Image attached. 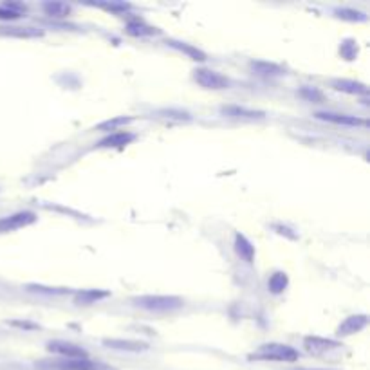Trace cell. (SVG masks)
I'll list each match as a JSON object with an SVG mask.
<instances>
[{
    "instance_id": "6da1fadb",
    "label": "cell",
    "mask_w": 370,
    "mask_h": 370,
    "mask_svg": "<svg viewBox=\"0 0 370 370\" xmlns=\"http://www.w3.org/2000/svg\"><path fill=\"white\" fill-rule=\"evenodd\" d=\"M136 307H141L150 313H170L176 309L183 307L185 300L172 294H145L132 300Z\"/></svg>"
},
{
    "instance_id": "7a4b0ae2",
    "label": "cell",
    "mask_w": 370,
    "mask_h": 370,
    "mask_svg": "<svg viewBox=\"0 0 370 370\" xmlns=\"http://www.w3.org/2000/svg\"><path fill=\"white\" fill-rule=\"evenodd\" d=\"M300 354L296 349L285 345V343H266V345L258 347L249 356V360L256 361H284V363H293L298 361Z\"/></svg>"
},
{
    "instance_id": "3957f363",
    "label": "cell",
    "mask_w": 370,
    "mask_h": 370,
    "mask_svg": "<svg viewBox=\"0 0 370 370\" xmlns=\"http://www.w3.org/2000/svg\"><path fill=\"white\" fill-rule=\"evenodd\" d=\"M194 78L195 81H197L201 87H205V89L220 90L229 87L228 78L223 76L220 72L214 71V69H205V67H203V69H195Z\"/></svg>"
},
{
    "instance_id": "277c9868",
    "label": "cell",
    "mask_w": 370,
    "mask_h": 370,
    "mask_svg": "<svg viewBox=\"0 0 370 370\" xmlns=\"http://www.w3.org/2000/svg\"><path fill=\"white\" fill-rule=\"evenodd\" d=\"M49 370H112L107 365H101L98 361H92L89 358H80V360H63L54 361V363H48L43 365Z\"/></svg>"
},
{
    "instance_id": "5b68a950",
    "label": "cell",
    "mask_w": 370,
    "mask_h": 370,
    "mask_svg": "<svg viewBox=\"0 0 370 370\" xmlns=\"http://www.w3.org/2000/svg\"><path fill=\"white\" fill-rule=\"evenodd\" d=\"M48 351L52 352V354L62 356L63 360H80V358H89L87 356L85 349H81L80 345H74V343L62 342V340H54V342H49Z\"/></svg>"
},
{
    "instance_id": "8992f818",
    "label": "cell",
    "mask_w": 370,
    "mask_h": 370,
    "mask_svg": "<svg viewBox=\"0 0 370 370\" xmlns=\"http://www.w3.org/2000/svg\"><path fill=\"white\" fill-rule=\"evenodd\" d=\"M34 220H37V215L33 212H20V214L8 215V217L0 218V233L25 228V226H31Z\"/></svg>"
},
{
    "instance_id": "52a82bcc",
    "label": "cell",
    "mask_w": 370,
    "mask_h": 370,
    "mask_svg": "<svg viewBox=\"0 0 370 370\" xmlns=\"http://www.w3.org/2000/svg\"><path fill=\"white\" fill-rule=\"evenodd\" d=\"M369 325V316L367 314H354V316H349L345 322L338 327V336H352V334H358L363 329Z\"/></svg>"
},
{
    "instance_id": "ba28073f",
    "label": "cell",
    "mask_w": 370,
    "mask_h": 370,
    "mask_svg": "<svg viewBox=\"0 0 370 370\" xmlns=\"http://www.w3.org/2000/svg\"><path fill=\"white\" fill-rule=\"evenodd\" d=\"M316 118L323 119V121H329V123L334 125H345V127H358V125H363L367 127L365 119H360L356 116H349V114H336V112H318Z\"/></svg>"
},
{
    "instance_id": "9c48e42d",
    "label": "cell",
    "mask_w": 370,
    "mask_h": 370,
    "mask_svg": "<svg viewBox=\"0 0 370 370\" xmlns=\"http://www.w3.org/2000/svg\"><path fill=\"white\" fill-rule=\"evenodd\" d=\"M304 347L309 352H313V354H322V352H327V351H331V349L340 347V342H336V340H327V338H320V336H307L304 340Z\"/></svg>"
},
{
    "instance_id": "30bf717a",
    "label": "cell",
    "mask_w": 370,
    "mask_h": 370,
    "mask_svg": "<svg viewBox=\"0 0 370 370\" xmlns=\"http://www.w3.org/2000/svg\"><path fill=\"white\" fill-rule=\"evenodd\" d=\"M103 345L114 351H127V352H143L148 351V343L145 342H134V340H103Z\"/></svg>"
},
{
    "instance_id": "8fae6325",
    "label": "cell",
    "mask_w": 370,
    "mask_h": 370,
    "mask_svg": "<svg viewBox=\"0 0 370 370\" xmlns=\"http://www.w3.org/2000/svg\"><path fill=\"white\" fill-rule=\"evenodd\" d=\"M235 251H237V255L240 256L243 260H246L247 264H251V262L255 260V246L247 240V237L243 235V233H237V235H235Z\"/></svg>"
},
{
    "instance_id": "7c38bea8",
    "label": "cell",
    "mask_w": 370,
    "mask_h": 370,
    "mask_svg": "<svg viewBox=\"0 0 370 370\" xmlns=\"http://www.w3.org/2000/svg\"><path fill=\"white\" fill-rule=\"evenodd\" d=\"M332 87L336 90H342V92H347V94H354V96H363L369 92V87L361 81H354V80H334L332 81Z\"/></svg>"
},
{
    "instance_id": "4fadbf2b",
    "label": "cell",
    "mask_w": 370,
    "mask_h": 370,
    "mask_svg": "<svg viewBox=\"0 0 370 370\" xmlns=\"http://www.w3.org/2000/svg\"><path fill=\"white\" fill-rule=\"evenodd\" d=\"M249 67L253 69V72L255 74H258V76H280L282 72H284V69H282L280 65H276V63H271V62H251L249 63Z\"/></svg>"
},
{
    "instance_id": "5bb4252c",
    "label": "cell",
    "mask_w": 370,
    "mask_h": 370,
    "mask_svg": "<svg viewBox=\"0 0 370 370\" xmlns=\"http://www.w3.org/2000/svg\"><path fill=\"white\" fill-rule=\"evenodd\" d=\"M0 34L17 37V39H37V37H42L43 33L33 28H0Z\"/></svg>"
},
{
    "instance_id": "9a60e30c",
    "label": "cell",
    "mask_w": 370,
    "mask_h": 370,
    "mask_svg": "<svg viewBox=\"0 0 370 370\" xmlns=\"http://www.w3.org/2000/svg\"><path fill=\"white\" fill-rule=\"evenodd\" d=\"M43 13L52 17V19H65L71 14V6L63 4V2H45Z\"/></svg>"
},
{
    "instance_id": "2e32d148",
    "label": "cell",
    "mask_w": 370,
    "mask_h": 370,
    "mask_svg": "<svg viewBox=\"0 0 370 370\" xmlns=\"http://www.w3.org/2000/svg\"><path fill=\"white\" fill-rule=\"evenodd\" d=\"M134 136L130 132H116L110 134L109 138H105L100 141L101 148H110V147H125L128 143L132 141Z\"/></svg>"
},
{
    "instance_id": "e0dca14e",
    "label": "cell",
    "mask_w": 370,
    "mask_h": 370,
    "mask_svg": "<svg viewBox=\"0 0 370 370\" xmlns=\"http://www.w3.org/2000/svg\"><path fill=\"white\" fill-rule=\"evenodd\" d=\"M287 285H289V278L285 275L284 271H276L273 275L269 276V282H267V287L273 294H280L287 289Z\"/></svg>"
},
{
    "instance_id": "ac0fdd59",
    "label": "cell",
    "mask_w": 370,
    "mask_h": 370,
    "mask_svg": "<svg viewBox=\"0 0 370 370\" xmlns=\"http://www.w3.org/2000/svg\"><path fill=\"white\" fill-rule=\"evenodd\" d=\"M223 114L233 116V118H262L264 112L262 110L244 109V107H223Z\"/></svg>"
},
{
    "instance_id": "d6986e66",
    "label": "cell",
    "mask_w": 370,
    "mask_h": 370,
    "mask_svg": "<svg viewBox=\"0 0 370 370\" xmlns=\"http://www.w3.org/2000/svg\"><path fill=\"white\" fill-rule=\"evenodd\" d=\"M105 296H109L107 291H83L76 296V302L78 304H94V302L105 298Z\"/></svg>"
},
{
    "instance_id": "ffe728a7",
    "label": "cell",
    "mask_w": 370,
    "mask_h": 370,
    "mask_svg": "<svg viewBox=\"0 0 370 370\" xmlns=\"http://www.w3.org/2000/svg\"><path fill=\"white\" fill-rule=\"evenodd\" d=\"M338 19L342 20H351V22H363L367 19L365 14L361 13V11L356 10H349V8H343V10H336Z\"/></svg>"
},
{
    "instance_id": "44dd1931",
    "label": "cell",
    "mask_w": 370,
    "mask_h": 370,
    "mask_svg": "<svg viewBox=\"0 0 370 370\" xmlns=\"http://www.w3.org/2000/svg\"><path fill=\"white\" fill-rule=\"evenodd\" d=\"M300 94L304 96V98H307V100L316 101V103L323 100L322 92H320V90H316V89H311V87H305V89H302V92H300Z\"/></svg>"
},
{
    "instance_id": "7402d4cb",
    "label": "cell",
    "mask_w": 370,
    "mask_h": 370,
    "mask_svg": "<svg viewBox=\"0 0 370 370\" xmlns=\"http://www.w3.org/2000/svg\"><path fill=\"white\" fill-rule=\"evenodd\" d=\"M128 33L130 34H152V33H156V31L150 28H145L143 24H128Z\"/></svg>"
},
{
    "instance_id": "603a6c76",
    "label": "cell",
    "mask_w": 370,
    "mask_h": 370,
    "mask_svg": "<svg viewBox=\"0 0 370 370\" xmlns=\"http://www.w3.org/2000/svg\"><path fill=\"white\" fill-rule=\"evenodd\" d=\"M22 14L17 13V11H11L10 8H6V6H0V20H17L20 19Z\"/></svg>"
},
{
    "instance_id": "cb8c5ba5",
    "label": "cell",
    "mask_w": 370,
    "mask_h": 370,
    "mask_svg": "<svg viewBox=\"0 0 370 370\" xmlns=\"http://www.w3.org/2000/svg\"><path fill=\"white\" fill-rule=\"evenodd\" d=\"M130 121H132L130 118H116V119H112V121H105V123H101L100 128H116V127H119V125L130 123Z\"/></svg>"
},
{
    "instance_id": "d4e9b609",
    "label": "cell",
    "mask_w": 370,
    "mask_h": 370,
    "mask_svg": "<svg viewBox=\"0 0 370 370\" xmlns=\"http://www.w3.org/2000/svg\"><path fill=\"white\" fill-rule=\"evenodd\" d=\"M100 8H103V10H109V11H125L128 10L127 4H98Z\"/></svg>"
},
{
    "instance_id": "484cf974",
    "label": "cell",
    "mask_w": 370,
    "mask_h": 370,
    "mask_svg": "<svg viewBox=\"0 0 370 370\" xmlns=\"http://www.w3.org/2000/svg\"><path fill=\"white\" fill-rule=\"evenodd\" d=\"M302 370H331V369H302Z\"/></svg>"
}]
</instances>
